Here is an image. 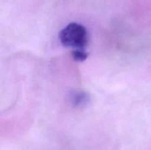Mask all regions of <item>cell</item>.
I'll use <instances>...</instances> for the list:
<instances>
[{
	"label": "cell",
	"instance_id": "7a4b0ae2",
	"mask_svg": "<svg viewBox=\"0 0 151 150\" xmlns=\"http://www.w3.org/2000/svg\"><path fill=\"white\" fill-rule=\"evenodd\" d=\"M72 58L78 62H83L88 57V53L85 49H74L72 53Z\"/></svg>",
	"mask_w": 151,
	"mask_h": 150
},
{
	"label": "cell",
	"instance_id": "6da1fadb",
	"mask_svg": "<svg viewBox=\"0 0 151 150\" xmlns=\"http://www.w3.org/2000/svg\"><path fill=\"white\" fill-rule=\"evenodd\" d=\"M59 40L63 46L75 49H85L88 44V33L86 27L78 23H70L59 33Z\"/></svg>",
	"mask_w": 151,
	"mask_h": 150
}]
</instances>
